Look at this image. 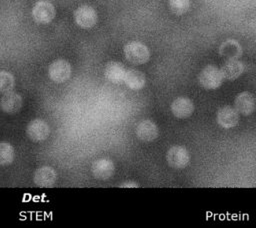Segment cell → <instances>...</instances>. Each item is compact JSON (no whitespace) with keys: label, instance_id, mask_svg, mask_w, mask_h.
<instances>
[{"label":"cell","instance_id":"cell-2","mask_svg":"<svg viewBox=\"0 0 256 228\" xmlns=\"http://www.w3.org/2000/svg\"><path fill=\"white\" fill-rule=\"evenodd\" d=\"M224 81L221 69L213 64L206 65L198 75L200 86L206 90L218 89Z\"/></svg>","mask_w":256,"mask_h":228},{"label":"cell","instance_id":"cell-4","mask_svg":"<svg viewBox=\"0 0 256 228\" xmlns=\"http://www.w3.org/2000/svg\"><path fill=\"white\" fill-rule=\"evenodd\" d=\"M73 16L75 23L82 29H90L98 22L97 11L92 6L87 4L77 7Z\"/></svg>","mask_w":256,"mask_h":228},{"label":"cell","instance_id":"cell-20","mask_svg":"<svg viewBox=\"0 0 256 228\" xmlns=\"http://www.w3.org/2000/svg\"><path fill=\"white\" fill-rule=\"evenodd\" d=\"M15 85V78L9 71H0V93H7L12 91Z\"/></svg>","mask_w":256,"mask_h":228},{"label":"cell","instance_id":"cell-16","mask_svg":"<svg viewBox=\"0 0 256 228\" xmlns=\"http://www.w3.org/2000/svg\"><path fill=\"white\" fill-rule=\"evenodd\" d=\"M123 82L131 90H141L146 84V76L138 69H126Z\"/></svg>","mask_w":256,"mask_h":228},{"label":"cell","instance_id":"cell-10","mask_svg":"<svg viewBox=\"0 0 256 228\" xmlns=\"http://www.w3.org/2000/svg\"><path fill=\"white\" fill-rule=\"evenodd\" d=\"M172 114L179 119H185L190 117L195 109L194 102L185 96H179L175 98L170 106Z\"/></svg>","mask_w":256,"mask_h":228},{"label":"cell","instance_id":"cell-9","mask_svg":"<svg viewBox=\"0 0 256 228\" xmlns=\"http://www.w3.org/2000/svg\"><path fill=\"white\" fill-rule=\"evenodd\" d=\"M57 181V172L50 166H41L37 168L33 175V182L41 188H49L55 185Z\"/></svg>","mask_w":256,"mask_h":228},{"label":"cell","instance_id":"cell-3","mask_svg":"<svg viewBox=\"0 0 256 228\" xmlns=\"http://www.w3.org/2000/svg\"><path fill=\"white\" fill-rule=\"evenodd\" d=\"M33 20L38 24H49L55 18L56 10L54 5L48 0L37 1L31 11Z\"/></svg>","mask_w":256,"mask_h":228},{"label":"cell","instance_id":"cell-22","mask_svg":"<svg viewBox=\"0 0 256 228\" xmlns=\"http://www.w3.org/2000/svg\"><path fill=\"white\" fill-rule=\"evenodd\" d=\"M119 187H121V188H138V187H139V184H138L136 181H130V180H128V181L122 182V183L119 185Z\"/></svg>","mask_w":256,"mask_h":228},{"label":"cell","instance_id":"cell-21","mask_svg":"<svg viewBox=\"0 0 256 228\" xmlns=\"http://www.w3.org/2000/svg\"><path fill=\"white\" fill-rule=\"evenodd\" d=\"M168 6L175 15L185 14L191 6L190 0H168Z\"/></svg>","mask_w":256,"mask_h":228},{"label":"cell","instance_id":"cell-15","mask_svg":"<svg viewBox=\"0 0 256 228\" xmlns=\"http://www.w3.org/2000/svg\"><path fill=\"white\" fill-rule=\"evenodd\" d=\"M220 69L223 74L224 80L233 81L243 74L245 66L241 60H239L238 58H233L227 59Z\"/></svg>","mask_w":256,"mask_h":228},{"label":"cell","instance_id":"cell-7","mask_svg":"<svg viewBox=\"0 0 256 228\" xmlns=\"http://www.w3.org/2000/svg\"><path fill=\"white\" fill-rule=\"evenodd\" d=\"M26 134L30 140L34 142H42L49 137L50 126L43 119L35 118L27 124Z\"/></svg>","mask_w":256,"mask_h":228},{"label":"cell","instance_id":"cell-11","mask_svg":"<svg viewBox=\"0 0 256 228\" xmlns=\"http://www.w3.org/2000/svg\"><path fill=\"white\" fill-rule=\"evenodd\" d=\"M216 121L218 125L224 129L233 128L239 122V113L233 106L225 105L218 109Z\"/></svg>","mask_w":256,"mask_h":228},{"label":"cell","instance_id":"cell-1","mask_svg":"<svg viewBox=\"0 0 256 228\" xmlns=\"http://www.w3.org/2000/svg\"><path fill=\"white\" fill-rule=\"evenodd\" d=\"M126 60L134 65H142L149 61L150 50L140 41H130L123 48Z\"/></svg>","mask_w":256,"mask_h":228},{"label":"cell","instance_id":"cell-12","mask_svg":"<svg viewBox=\"0 0 256 228\" xmlns=\"http://www.w3.org/2000/svg\"><path fill=\"white\" fill-rule=\"evenodd\" d=\"M233 107L239 114H242L244 116L252 114L256 107V100L254 95L249 91H243L238 93L235 97Z\"/></svg>","mask_w":256,"mask_h":228},{"label":"cell","instance_id":"cell-8","mask_svg":"<svg viewBox=\"0 0 256 228\" xmlns=\"http://www.w3.org/2000/svg\"><path fill=\"white\" fill-rule=\"evenodd\" d=\"M136 137L143 142H152L159 135V129L156 123L150 119H143L135 127Z\"/></svg>","mask_w":256,"mask_h":228},{"label":"cell","instance_id":"cell-19","mask_svg":"<svg viewBox=\"0 0 256 228\" xmlns=\"http://www.w3.org/2000/svg\"><path fill=\"white\" fill-rule=\"evenodd\" d=\"M15 157V150L12 144L7 141L0 142V166L10 165Z\"/></svg>","mask_w":256,"mask_h":228},{"label":"cell","instance_id":"cell-5","mask_svg":"<svg viewBox=\"0 0 256 228\" xmlns=\"http://www.w3.org/2000/svg\"><path fill=\"white\" fill-rule=\"evenodd\" d=\"M166 161L174 169H183L190 162V153L184 146L174 145L167 150Z\"/></svg>","mask_w":256,"mask_h":228},{"label":"cell","instance_id":"cell-6","mask_svg":"<svg viewBox=\"0 0 256 228\" xmlns=\"http://www.w3.org/2000/svg\"><path fill=\"white\" fill-rule=\"evenodd\" d=\"M71 74V64L65 59L54 60L48 67V76L55 83H63L67 81Z\"/></svg>","mask_w":256,"mask_h":228},{"label":"cell","instance_id":"cell-18","mask_svg":"<svg viewBox=\"0 0 256 228\" xmlns=\"http://www.w3.org/2000/svg\"><path fill=\"white\" fill-rule=\"evenodd\" d=\"M219 54L226 59L239 58L242 55V46L234 39H227L220 45Z\"/></svg>","mask_w":256,"mask_h":228},{"label":"cell","instance_id":"cell-14","mask_svg":"<svg viewBox=\"0 0 256 228\" xmlns=\"http://www.w3.org/2000/svg\"><path fill=\"white\" fill-rule=\"evenodd\" d=\"M23 104V99L20 94L12 91L4 93L0 100V108L3 112L13 114L18 112Z\"/></svg>","mask_w":256,"mask_h":228},{"label":"cell","instance_id":"cell-17","mask_svg":"<svg viewBox=\"0 0 256 228\" xmlns=\"http://www.w3.org/2000/svg\"><path fill=\"white\" fill-rule=\"evenodd\" d=\"M125 72L126 68L118 61H110L104 68V76L106 79L115 84L123 82Z\"/></svg>","mask_w":256,"mask_h":228},{"label":"cell","instance_id":"cell-13","mask_svg":"<svg viewBox=\"0 0 256 228\" xmlns=\"http://www.w3.org/2000/svg\"><path fill=\"white\" fill-rule=\"evenodd\" d=\"M91 170L96 179L107 180L114 175L115 165L111 159L99 158L93 162Z\"/></svg>","mask_w":256,"mask_h":228}]
</instances>
